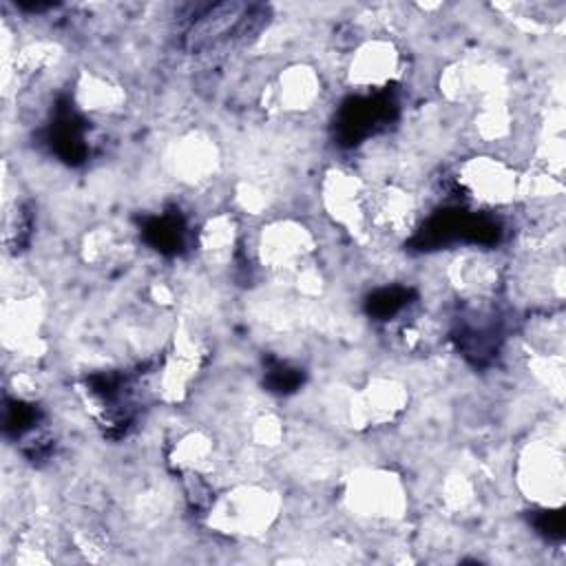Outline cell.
<instances>
[{
    "mask_svg": "<svg viewBox=\"0 0 566 566\" xmlns=\"http://www.w3.org/2000/svg\"><path fill=\"white\" fill-rule=\"evenodd\" d=\"M447 281L464 301L486 303L502 285V263L486 250H464L449 261Z\"/></svg>",
    "mask_w": 566,
    "mask_h": 566,
    "instance_id": "10",
    "label": "cell"
},
{
    "mask_svg": "<svg viewBox=\"0 0 566 566\" xmlns=\"http://www.w3.org/2000/svg\"><path fill=\"white\" fill-rule=\"evenodd\" d=\"M281 515V497L261 484H234L210 500L206 522L230 537H261Z\"/></svg>",
    "mask_w": 566,
    "mask_h": 566,
    "instance_id": "1",
    "label": "cell"
},
{
    "mask_svg": "<svg viewBox=\"0 0 566 566\" xmlns=\"http://www.w3.org/2000/svg\"><path fill=\"white\" fill-rule=\"evenodd\" d=\"M172 467L188 478H203L217 464L214 438L201 429L188 431L172 444L170 451Z\"/></svg>",
    "mask_w": 566,
    "mask_h": 566,
    "instance_id": "17",
    "label": "cell"
},
{
    "mask_svg": "<svg viewBox=\"0 0 566 566\" xmlns=\"http://www.w3.org/2000/svg\"><path fill=\"white\" fill-rule=\"evenodd\" d=\"M409 405V389L394 376H376L367 380L349 400V420L358 429H376L391 424Z\"/></svg>",
    "mask_w": 566,
    "mask_h": 566,
    "instance_id": "9",
    "label": "cell"
},
{
    "mask_svg": "<svg viewBox=\"0 0 566 566\" xmlns=\"http://www.w3.org/2000/svg\"><path fill=\"white\" fill-rule=\"evenodd\" d=\"M323 95L321 73L307 62H294L285 66L270 91L272 104L287 115H305L314 111Z\"/></svg>",
    "mask_w": 566,
    "mask_h": 566,
    "instance_id": "11",
    "label": "cell"
},
{
    "mask_svg": "<svg viewBox=\"0 0 566 566\" xmlns=\"http://www.w3.org/2000/svg\"><path fill=\"white\" fill-rule=\"evenodd\" d=\"M522 172L506 159L480 153L460 161L455 184L460 192L484 210L511 206L520 199Z\"/></svg>",
    "mask_w": 566,
    "mask_h": 566,
    "instance_id": "4",
    "label": "cell"
},
{
    "mask_svg": "<svg viewBox=\"0 0 566 566\" xmlns=\"http://www.w3.org/2000/svg\"><path fill=\"white\" fill-rule=\"evenodd\" d=\"M239 245V226L232 214L219 212L203 221L197 232V250L206 265L226 268L232 263Z\"/></svg>",
    "mask_w": 566,
    "mask_h": 566,
    "instance_id": "15",
    "label": "cell"
},
{
    "mask_svg": "<svg viewBox=\"0 0 566 566\" xmlns=\"http://www.w3.org/2000/svg\"><path fill=\"white\" fill-rule=\"evenodd\" d=\"M119 250H122V243H119L117 234L108 228H99L86 237L84 259L99 265L104 261H111L115 254H119Z\"/></svg>",
    "mask_w": 566,
    "mask_h": 566,
    "instance_id": "19",
    "label": "cell"
},
{
    "mask_svg": "<svg viewBox=\"0 0 566 566\" xmlns=\"http://www.w3.org/2000/svg\"><path fill=\"white\" fill-rule=\"evenodd\" d=\"M418 197L400 184L369 186L365 201V232L380 239L400 241L418 226Z\"/></svg>",
    "mask_w": 566,
    "mask_h": 566,
    "instance_id": "6",
    "label": "cell"
},
{
    "mask_svg": "<svg viewBox=\"0 0 566 566\" xmlns=\"http://www.w3.org/2000/svg\"><path fill=\"white\" fill-rule=\"evenodd\" d=\"M203 345L188 332L175 336L172 349L164 358L159 374V389L166 400H181L203 363Z\"/></svg>",
    "mask_w": 566,
    "mask_h": 566,
    "instance_id": "12",
    "label": "cell"
},
{
    "mask_svg": "<svg viewBox=\"0 0 566 566\" xmlns=\"http://www.w3.org/2000/svg\"><path fill=\"white\" fill-rule=\"evenodd\" d=\"M442 502L453 513H467L475 504V491L467 475H449L442 484Z\"/></svg>",
    "mask_w": 566,
    "mask_h": 566,
    "instance_id": "18",
    "label": "cell"
},
{
    "mask_svg": "<svg viewBox=\"0 0 566 566\" xmlns=\"http://www.w3.org/2000/svg\"><path fill=\"white\" fill-rule=\"evenodd\" d=\"M515 482L535 506L557 511L566 500V464L559 442L531 440L517 455Z\"/></svg>",
    "mask_w": 566,
    "mask_h": 566,
    "instance_id": "3",
    "label": "cell"
},
{
    "mask_svg": "<svg viewBox=\"0 0 566 566\" xmlns=\"http://www.w3.org/2000/svg\"><path fill=\"white\" fill-rule=\"evenodd\" d=\"M343 502L352 515L369 522H396L409 506L402 480L389 469L356 471L345 484Z\"/></svg>",
    "mask_w": 566,
    "mask_h": 566,
    "instance_id": "5",
    "label": "cell"
},
{
    "mask_svg": "<svg viewBox=\"0 0 566 566\" xmlns=\"http://www.w3.org/2000/svg\"><path fill=\"white\" fill-rule=\"evenodd\" d=\"M314 252V232L292 217L263 223L254 239V254L259 265L276 279L296 281V276L312 265Z\"/></svg>",
    "mask_w": 566,
    "mask_h": 566,
    "instance_id": "2",
    "label": "cell"
},
{
    "mask_svg": "<svg viewBox=\"0 0 566 566\" xmlns=\"http://www.w3.org/2000/svg\"><path fill=\"white\" fill-rule=\"evenodd\" d=\"M495 80L491 69L482 64L455 62L444 69L440 75V91L451 102H469V99H491L495 95Z\"/></svg>",
    "mask_w": 566,
    "mask_h": 566,
    "instance_id": "14",
    "label": "cell"
},
{
    "mask_svg": "<svg viewBox=\"0 0 566 566\" xmlns=\"http://www.w3.org/2000/svg\"><path fill=\"white\" fill-rule=\"evenodd\" d=\"M281 436H283L281 420L276 416H272V413H263V416H259L252 422V440H254V444L274 447V444H279Z\"/></svg>",
    "mask_w": 566,
    "mask_h": 566,
    "instance_id": "20",
    "label": "cell"
},
{
    "mask_svg": "<svg viewBox=\"0 0 566 566\" xmlns=\"http://www.w3.org/2000/svg\"><path fill=\"white\" fill-rule=\"evenodd\" d=\"M402 75V53L394 40L376 35L360 42L345 69L349 86L358 91H385Z\"/></svg>",
    "mask_w": 566,
    "mask_h": 566,
    "instance_id": "8",
    "label": "cell"
},
{
    "mask_svg": "<svg viewBox=\"0 0 566 566\" xmlns=\"http://www.w3.org/2000/svg\"><path fill=\"white\" fill-rule=\"evenodd\" d=\"M369 184L345 168H329L318 186L327 219L345 232L365 234V201Z\"/></svg>",
    "mask_w": 566,
    "mask_h": 566,
    "instance_id": "7",
    "label": "cell"
},
{
    "mask_svg": "<svg viewBox=\"0 0 566 566\" xmlns=\"http://www.w3.org/2000/svg\"><path fill=\"white\" fill-rule=\"evenodd\" d=\"M170 168L175 177L188 186L208 181L219 168L217 144L203 133L184 135L170 153Z\"/></svg>",
    "mask_w": 566,
    "mask_h": 566,
    "instance_id": "13",
    "label": "cell"
},
{
    "mask_svg": "<svg viewBox=\"0 0 566 566\" xmlns=\"http://www.w3.org/2000/svg\"><path fill=\"white\" fill-rule=\"evenodd\" d=\"M73 102L82 113L108 115L122 108V104L126 102V93L111 77L84 71L75 82Z\"/></svg>",
    "mask_w": 566,
    "mask_h": 566,
    "instance_id": "16",
    "label": "cell"
}]
</instances>
